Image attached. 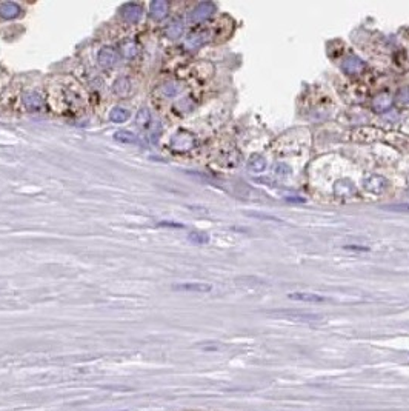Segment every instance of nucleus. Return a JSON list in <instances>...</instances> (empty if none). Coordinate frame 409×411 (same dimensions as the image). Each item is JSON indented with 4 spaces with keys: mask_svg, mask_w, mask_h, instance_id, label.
<instances>
[{
    "mask_svg": "<svg viewBox=\"0 0 409 411\" xmlns=\"http://www.w3.org/2000/svg\"><path fill=\"white\" fill-rule=\"evenodd\" d=\"M396 99L400 103H409V86H402L396 94Z\"/></svg>",
    "mask_w": 409,
    "mask_h": 411,
    "instance_id": "obj_23",
    "label": "nucleus"
},
{
    "mask_svg": "<svg viewBox=\"0 0 409 411\" xmlns=\"http://www.w3.org/2000/svg\"><path fill=\"white\" fill-rule=\"evenodd\" d=\"M248 170L254 174H260L266 170V159L262 154H253L248 162Z\"/></svg>",
    "mask_w": 409,
    "mask_h": 411,
    "instance_id": "obj_14",
    "label": "nucleus"
},
{
    "mask_svg": "<svg viewBox=\"0 0 409 411\" xmlns=\"http://www.w3.org/2000/svg\"><path fill=\"white\" fill-rule=\"evenodd\" d=\"M277 316H281L284 319H289L292 322H315V320H320L322 317L315 316V314H303V313H294V311H280L275 313Z\"/></svg>",
    "mask_w": 409,
    "mask_h": 411,
    "instance_id": "obj_8",
    "label": "nucleus"
},
{
    "mask_svg": "<svg viewBox=\"0 0 409 411\" xmlns=\"http://www.w3.org/2000/svg\"><path fill=\"white\" fill-rule=\"evenodd\" d=\"M214 11H216V5L212 2H202L189 12L188 22L189 23H202V22L208 20Z\"/></svg>",
    "mask_w": 409,
    "mask_h": 411,
    "instance_id": "obj_1",
    "label": "nucleus"
},
{
    "mask_svg": "<svg viewBox=\"0 0 409 411\" xmlns=\"http://www.w3.org/2000/svg\"><path fill=\"white\" fill-rule=\"evenodd\" d=\"M99 63L105 68H108V66H113L114 62L117 60V51L111 46H103L100 51H99Z\"/></svg>",
    "mask_w": 409,
    "mask_h": 411,
    "instance_id": "obj_7",
    "label": "nucleus"
},
{
    "mask_svg": "<svg viewBox=\"0 0 409 411\" xmlns=\"http://www.w3.org/2000/svg\"><path fill=\"white\" fill-rule=\"evenodd\" d=\"M141 15H143V9L136 3H127L122 6V17L130 23H137Z\"/></svg>",
    "mask_w": 409,
    "mask_h": 411,
    "instance_id": "obj_5",
    "label": "nucleus"
},
{
    "mask_svg": "<svg viewBox=\"0 0 409 411\" xmlns=\"http://www.w3.org/2000/svg\"><path fill=\"white\" fill-rule=\"evenodd\" d=\"M136 120H137L138 127H148V122H149V113H148V110H145V108L140 110Z\"/></svg>",
    "mask_w": 409,
    "mask_h": 411,
    "instance_id": "obj_22",
    "label": "nucleus"
},
{
    "mask_svg": "<svg viewBox=\"0 0 409 411\" xmlns=\"http://www.w3.org/2000/svg\"><path fill=\"white\" fill-rule=\"evenodd\" d=\"M22 12V8L17 5L15 2H5L0 5V17L3 19H15Z\"/></svg>",
    "mask_w": 409,
    "mask_h": 411,
    "instance_id": "obj_11",
    "label": "nucleus"
},
{
    "mask_svg": "<svg viewBox=\"0 0 409 411\" xmlns=\"http://www.w3.org/2000/svg\"><path fill=\"white\" fill-rule=\"evenodd\" d=\"M386 208H394V211H409V205H388Z\"/></svg>",
    "mask_w": 409,
    "mask_h": 411,
    "instance_id": "obj_28",
    "label": "nucleus"
},
{
    "mask_svg": "<svg viewBox=\"0 0 409 411\" xmlns=\"http://www.w3.org/2000/svg\"><path fill=\"white\" fill-rule=\"evenodd\" d=\"M386 179L382 177V176H369L363 181V187L366 191L369 193H374V194H380L386 190Z\"/></svg>",
    "mask_w": 409,
    "mask_h": 411,
    "instance_id": "obj_4",
    "label": "nucleus"
},
{
    "mask_svg": "<svg viewBox=\"0 0 409 411\" xmlns=\"http://www.w3.org/2000/svg\"><path fill=\"white\" fill-rule=\"evenodd\" d=\"M183 32V23L180 20H172L171 25L166 28V35L169 39H177L180 37Z\"/></svg>",
    "mask_w": 409,
    "mask_h": 411,
    "instance_id": "obj_16",
    "label": "nucleus"
},
{
    "mask_svg": "<svg viewBox=\"0 0 409 411\" xmlns=\"http://www.w3.org/2000/svg\"><path fill=\"white\" fill-rule=\"evenodd\" d=\"M273 171H274L275 176H280V177L291 176V173H292V170H291L286 164H277V165H274Z\"/></svg>",
    "mask_w": 409,
    "mask_h": 411,
    "instance_id": "obj_21",
    "label": "nucleus"
},
{
    "mask_svg": "<svg viewBox=\"0 0 409 411\" xmlns=\"http://www.w3.org/2000/svg\"><path fill=\"white\" fill-rule=\"evenodd\" d=\"M208 42V32L205 31H199V32H194L191 34L188 40L185 42V46L188 49H195V48H199L202 45H205Z\"/></svg>",
    "mask_w": 409,
    "mask_h": 411,
    "instance_id": "obj_13",
    "label": "nucleus"
},
{
    "mask_svg": "<svg viewBox=\"0 0 409 411\" xmlns=\"http://www.w3.org/2000/svg\"><path fill=\"white\" fill-rule=\"evenodd\" d=\"M136 52H137V49H136L134 42H128V43L123 45V54H125L127 57H133V56H136Z\"/></svg>",
    "mask_w": 409,
    "mask_h": 411,
    "instance_id": "obj_26",
    "label": "nucleus"
},
{
    "mask_svg": "<svg viewBox=\"0 0 409 411\" xmlns=\"http://www.w3.org/2000/svg\"><path fill=\"white\" fill-rule=\"evenodd\" d=\"M342 69L349 76H357L365 69V62L359 59L357 56H348L342 62Z\"/></svg>",
    "mask_w": 409,
    "mask_h": 411,
    "instance_id": "obj_3",
    "label": "nucleus"
},
{
    "mask_svg": "<svg viewBox=\"0 0 409 411\" xmlns=\"http://www.w3.org/2000/svg\"><path fill=\"white\" fill-rule=\"evenodd\" d=\"M346 249H349V251H368L369 248L366 246H360V245H346L345 246Z\"/></svg>",
    "mask_w": 409,
    "mask_h": 411,
    "instance_id": "obj_27",
    "label": "nucleus"
},
{
    "mask_svg": "<svg viewBox=\"0 0 409 411\" xmlns=\"http://www.w3.org/2000/svg\"><path fill=\"white\" fill-rule=\"evenodd\" d=\"M391 106H393V99H391V96L386 93L376 96V99L372 100V108H374L377 113H385L391 108Z\"/></svg>",
    "mask_w": 409,
    "mask_h": 411,
    "instance_id": "obj_12",
    "label": "nucleus"
},
{
    "mask_svg": "<svg viewBox=\"0 0 409 411\" xmlns=\"http://www.w3.org/2000/svg\"><path fill=\"white\" fill-rule=\"evenodd\" d=\"M114 139L122 142V144H134L136 142V137L131 131H127V130H122V131H117L114 134Z\"/></svg>",
    "mask_w": 409,
    "mask_h": 411,
    "instance_id": "obj_19",
    "label": "nucleus"
},
{
    "mask_svg": "<svg viewBox=\"0 0 409 411\" xmlns=\"http://www.w3.org/2000/svg\"><path fill=\"white\" fill-rule=\"evenodd\" d=\"M189 239L194 242V243H197V245H202V243H206L209 240V237L203 233H191L189 234Z\"/></svg>",
    "mask_w": 409,
    "mask_h": 411,
    "instance_id": "obj_25",
    "label": "nucleus"
},
{
    "mask_svg": "<svg viewBox=\"0 0 409 411\" xmlns=\"http://www.w3.org/2000/svg\"><path fill=\"white\" fill-rule=\"evenodd\" d=\"M174 290L177 291H188V293H209L212 290L211 285L208 283H182V285H175Z\"/></svg>",
    "mask_w": 409,
    "mask_h": 411,
    "instance_id": "obj_9",
    "label": "nucleus"
},
{
    "mask_svg": "<svg viewBox=\"0 0 409 411\" xmlns=\"http://www.w3.org/2000/svg\"><path fill=\"white\" fill-rule=\"evenodd\" d=\"M236 282L242 283V285H246V287H253V285H256V287H260V285H263V280L259 279V277H254V276H251V277H239Z\"/></svg>",
    "mask_w": 409,
    "mask_h": 411,
    "instance_id": "obj_20",
    "label": "nucleus"
},
{
    "mask_svg": "<svg viewBox=\"0 0 409 411\" xmlns=\"http://www.w3.org/2000/svg\"><path fill=\"white\" fill-rule=\"evenodd\" d=\"M130 119V111L123 110V108H114L111 113H110V120L111 122H116V123H123Z\"/></svg>",
    "mask_w": 409,
    "mask_h": 411,
    "instance_id": "obj_18",
    "label": "nucleus"
},
{
    "mask_svg": "<svg viewBox=\"0 0 409 411\" xmlns=\"http://www.w3.org/2000/svg\"><path fill=\"white\" fill-rule=\"evenodd\" d=\"M168 9H169V3L168 2H165V0H155V2L151 3L149 12H151V15L154 17L155 20H162V19H165V17H166Z\"/></svg>",
    "mask_w": 409,
    "mask_h": 411,
    "instance_id": "obj_10",
    "label": "nucleus"
},
{
    "mask_svg": "<svg viewBox=\"0 0 409 411\" xmlns=\"http://www.w3.org/2000/svg\"><path fill=\"white\" fill-rule=\"evenodd\" d=\"M288 297L292 299V300L311 302V303H322V302H326V297L318 296V294H314V293H291Z\"/></svg>",
    "mask_w": 409,
    "mask_h": 411,
    "instance_id": "obj_15",
    "label": "nucleus"
},
{
    "mask_svg": "<svg viewBox=\"0 0 409 411\" xmlns=\"http://www.w3.org/2000/svg\"><path fill=\"white\" fill-rule=\"evenodd\" d=\"M114 91L119 94V96H128L130 91H131V83L128 79H119L116 83H114Z\"/></svg>",
    "mask_w": 409,
    "mask_h": 411,
    "instance_id": "obj_17",
    "label": "nucleus"
},
{
    "mask_svg": "<svg viewBox=\"0 0 409 411\" xmlns=\"http://www.w3.org/2000/svg\"><path fill=\"white\" fill-rule=\"evenodd\" d=\"M334 194L337 198H351V196L355 194V187L351 181H346V179H342V181H337L334 185Z\"/></svg>",
    "mask_w": 409,
    "mask_h": 411,
    "instance_id": "obj_6",
    "label": "nucleus"
},
{
    "mask_svg": "<svg viewBox=\"0 0 409 411\" xmlns=\"http://www.w3.org/2000/svg\"><path fill=\"white\" fill-rule=\"evenodd\" d=\"M25 103H26V106L28 108L31 110H35V108H39V106L42 105V100L39 99V96H35V94H32V96H28L26 99H25Z\"/></svg>",
    "mask_w": 409,
    "mask_h": 411,
    "instance_id": "obj_24",
    "label": "nucleus"
},
{
    "mask_svg": "<svg viewBox=\"0 0 409 411\" xmlns=\"http://www.w3.org/2000/svg\"><path fill=\"white\" fill-rule=\"evenodd\" d=\"M171 145L177 151H188L195 145V139H194L192 134H189L186 131H179L172 137Z\"/></svg>",
    "mask_w": 409,
    "mask_h": 411,
    "instance_id": "obj_2",
    "label": "nucleus"
}]
</instances>
